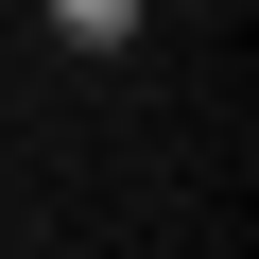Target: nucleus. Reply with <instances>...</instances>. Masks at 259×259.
Wrapping results in <instances>:
<instances>
[{
  "label": "nucleus",
  "mask_w": 259,
  "mask_h": 259,
  "mask_svg": "<svg viewBox=\"0 0 259 259\" xmlns=\"http://www.w3.org/2000/svg\"><path fill=\"white\" fill-rule=\"evenodd\" d=\"M35 18H52V52H87V69H121V52L156 35V0H35Z\"/></svg>",
  "instance_id": "f257e3e1"
}]
</instances>
